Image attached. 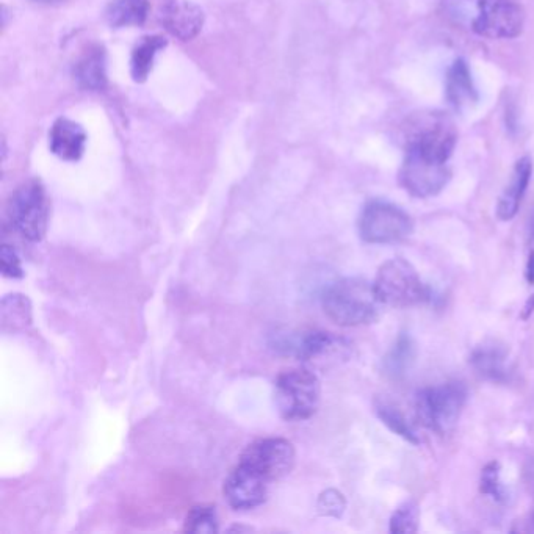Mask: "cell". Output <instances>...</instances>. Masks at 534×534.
<instances>
[{"mask_svg":"<svg viewBox=\"0 0 534 534\" xmlns=\"http://www.w3.org/2000/svg\"><path fill=\"white\" fill-rule=\"evenodd\" d=\"M323 311L326 317L343 328L370 325L379 317L375 287L362 278H345L332 282L323 292Z\"/></svg>","mask_w":534,"mask_h":534,"instance_id":"cell-1","label":"cell"},{"mask_svg":"<svg viewBox=\"0 0 534 534\" xmlns=\"http://www.w3.org/2000/svg\"><path fill=\"white\" fill-rule=\"evenodd\" d=\"M322 386L317 375L307 369H293L276 379V408L287 422H303L317 414Z\"/></svg>","mask_w":534,"mask_h":534,"instance_id":"cell-2","label":"cell"},{"mask_svg":"<svg viewBox=\"0 0 534 534\" xmlns=\"http://www.w3.org/2000/svg\"><path fill=\"white\" fill-rule=\"evenodd\" d=\"M467 387L459 381L420 390L415 401L420 423L434 433H450L466 406Z\"/></svg>","mask_w":534,"mask_h":534,"instance_id":"cell-3","label":"cell"},{"mask_svg":"<svg viewBox=\"0 0 534 534\" xmlns=\"http://www.w3.org/2000/svg\"><path fill=\"white\" fill-rule=\"evenodd\" d=\"M376 296L384 306L409 307L430 300L431 292L408 260L390 259L379 267L375 282Z\"/></svg>","mask_w":534,"mask_h":534,"instance_id":"cell-4","label":"cell"},{"mask_svg":"<svg viewBox=\"0 0 534 534\" xmlns=\"http://www.w3.org/2000/svg\"><path fill=\"white\" fill-rule=\"evenodd\" d=\"M7 217L11 228L29 242L44 239L49 226V198L40 181L24 182L16 188L7 204Z\"/></svg>","mask_w":534,"mask_h":534,"instance_id":"cell-5","label":"cell"},{"mask_svg":"<svg viewBox=\"0 0 534 534\" xmlns=\"http://www.w3.org/2000/svg\"><path fill=\"white\" fill-rule=\"evenodd\" d=\"M455 126L444 113L417 116L406 129V151L417 152L426 159L448 163L455 151Z\"/></svg>","mask_w":534,"mask_h":534,"instance_id":"cell-6","label":"cell"},{"mask_svg":"<svg viewBox=\"0 0 534 534\" xmlns=\"http://www.w3.org/2000/svg\"><path fill=\"white\" fill-rule=\"evenodd\" d=\"M359 235L372 245H387L405 240L414 223L405 210L386 201H372L362 210L358 221Z\"/></svg>","mask_w":534,"mask_h":534,"instance_id":"cell-7","label":"cell"},{"mask_svg":"<svg viewBox=\"0 0 534 534\" xmlns=\"http://www.w3.org/2000/svg\"><path fill=\"white\" fill-rule=\"evenodd\" d=\"M525 26V11L517 0H478L473 30L492 40L519 37Z\"/></svg>","mask_w":534,"mask_h":534,"instance_id":"cell-8","label":"cell"},{"mask_svg":"<svg viewBox=\"0 0 534 534\" xmlns=\"http://www.w3.org/2000/svg\"><path fill=\"white\" fill-rule=\"evenodd\" d=\"M452 171L447 163L426 159L417 152L406 151L401 165L400 185L414 198H433L447 187Z\"/></svg>","mask_w":534,"mask_h":534,"instance_id":"cell-9","label":"cell"},{"mask_svg":"<svg viewBox=\"0 0 534 534\" xmlns=\"http://www.w3.org/2000/svg\"><path fill=\"white\" fill-rule=\"evenodd\" d=\"M296 453L292 442L281 437H267L245 448L240 461L259 472L268 481L286 477L295 467Z\"/></svg>","mask_w":534,"mask_h":534,"instance_id":"cell-10","label":"cell"},{"mask_svg":"<svg viewBox=\"0 0 534 534\" xmlns=\"http://www.w3.org/2000/svg\"><path fill=\"white\" fill-rule=\"evenodd\" d=\"M268 483L270 481L259 472L239 462L224 480V498L237 511L257 508L267 500Z\"/></svg>","mask_w":534,"mask_h":534,"instance_id":"cell-11","label":"cell"},{"mask_svg":"<svg viewBox=\"0 0 534 534\" xmlns=\"http://www.w3.org/2000/svg\"><path fill=\"white\" fill-rule=\"evenodd\" d=\"M342 343L343 340L332 336L331 332L309 329V331L303 332L276 334L273 347L279 353L290 354L300 361L309 362L334 353L343 347Z\"/></svg>","mask_w":534,"mask_h":534,"instance_id":"cell-12","label":"cell"},{"mask_svg":"<svg viewBox=\"0 0 534 534\" xmlns=\"http://www.w3.org/2000/svg\"><path fill=\"white\" fill-rule=\"evenodd\" d=\"M162 24L181 41H192L203 30L204 11L190 0H168L162 8Z\"/></svg>","mask_w":534,"mask_h":534,"instance_id":"cell-13","label":"cell"},{"mask_svg":"<svg viewBox=\"0 0 534 534\" xmlns=\"http://www.w3.org/2000/svg\"><path fill=\"white\" fill-rule=\"evenodd\" d=\"M85 146H87V132L80 124L68 118H58L52 124L49 132V148L58 159L77 162L82 159Z\"/></svg>","mask_w":534,"mask_h":534,"instance_id":"cell-14","label":"cell"},{"mask_svg":"<svg viewBox=\"0 0 534 534\" xmlns=\"http://www.w3.org/2000/svg\"><path fill=\"white\" fill-rule=\"evenodd\" d=\"M533 176V162L530 157H522L514 166L513 176L508 187L502 193L497 203V218L502 221H511L519 212L520 204L524 201L528 185Z\"/></svg>","mask_w":534,"mask_h":534,"instance_id":"cell-15","label":"cell"},{"mask_svg":"<svg viewBox=\"0 0 534 534\" xmlns=\"http://www.w3.org/2000/svg\"><path fill=\"white\" fill-rule=\"evenodd\" d=\"M74 79L83 90L102 91L107 87V55L104 47L91 44L74 65Z\"/></svg>","mask_w":534,"mask_h":534,"instance_id":"cell-16","label":"cell"},{"mask_svg":"<svg viewBox=\"0 0 534 534\" xmlns=\"http://www.w3.org/2000/svg\"><path fill=\"white\" fill-rule=\"evenodd\" d=\"M470 364L481 378L492 383H506L509 379L508 350L498 343H483L470 356Z\"/></svg>","mask_w":534,"mask_h":534,"instance_id":"cell-17","label":"cell"},{"mask_svg":"<svg viewBox=\"0 0 534 534\" xmlns=\"http://www.w3.org/2000/svg\"><path fill=\"white\" fill-rule=\"evenodd\" d=\"M445 91H447L448 102L459 112L470 105L477 104L478 91L473 83L469 66L462 58H458L448 69Z\"/></svg>","mask_w":534,"mask_h":534,"instance_id":"cell-18","label":"cell"},{"mask_svg":"<svg viewBox=\"0 0 534 534\" xmlns=\"http://www.w3.org/2000/svg\"><path fill=\"white\" fill-rule=\"evenodd\" d=\"M417 358V345L406 332H401L389 353L384 356L383 369L392 379L405 378L411 372Z\"/></svg>","mask_w":534,"mask_h":534,"instance_id":"cell-19","label":"cell"},{"mask_svg":"<svg viewBox=\"0 0 534 534\" xmlns=\"http://www.w3.org/2000/svg\"><path fill=\"white\" fill-rule=\"evenodd\" d=\"M149 0H112L105 18L113 29L123 27H138L148 19Z\"/></svg>","mask_w":534,"mask_h":534,"instance_id":"cell-20","label":"cell"},{"mask_svg":"<svg viewBox=\"0 0 534 534\" xmlns=\"http://www.w3.org/2000/svg\"><path fill=\"white\" fill-rule=\"evenodd\" d=\"M166 47V40L162 37H145L135 46L130 57V74L135 82L141 83L151 74L157 54Z\"/></svg>","mask_w":534,"mask_h":534,"instance_id":"cell-21","label":"cell"},{"mask_svg":"<svg viewBox=\"0 0 534 534\" xmlns=\"http://www.w3.org/2000/svg\"><path fill=\"white\" fill-rule=\"evenodd\" d=\"M375 412L378 415V419L389 428L392 433L400 436L401 439H405L409 444L419 445L420 437L417 431L414 430V426L406 419V415L403 414L398 406H395L392 401L387 398H376L375 400Z\"/></svg>","mask_w":534,"mask_h":534,"instance_id":"cell-22","label":"cell"},{"mask_svg":"<svg viewBox=\"0 0 534 534\" xmlns=\"http://www.w3.org/2000/svg\"><path fill=\"white\" fill-rule=\"evenodd\" d=\"M217 508L212 505L193 506L185 517L184 531L195 534H213L220 530Z\"/></svg>","mask_w":534,"mask_h":534,"instance_id":"cell-23","label":"cell"},{"mask_svg":"<svg viewBox=\"0 0 534 534\" xmlns=\"http://www.w3.org/2000/svg\"><path fill=\"white\" fill-rule=\"evenodd\" d=\"M420 509L414 500H408L395 509L390 517L389 531L392 534H414L419 531Z\"/></svg>","mask_w":534,"mask_h":534,"instance_id":"cell-24","label":"cell"},{"mask_svg":"<svg viewBox=\"0 0 534 534\" xmlns=\"http://www.w3.org/2000/svg\"><path fill=\"white\" fill-rule=\"evenodd\" d=\"M500 462L491 461L481 470L480 491L481 494L489 495L497 503H505L508 500V492L500 480Z\"/></svg>","mask_w":534,"mask_h":534,"instance_id":"cell-25","label":"cell"},{"mask_svg":"<svg viewBox=\"0 0 534 534\" xmlns=\"http://www.w3.org/2000/svg\"><path fill=\"white\" fill-rule=\"evenodd\" d=\"M347 508V500L336 489H328L318 498V509L323 516L342 517Z\"/></svg>","mask_w":534,"mask_h":534,"instance_id":"cell-26","label":"cell"},{"mask_svg":"<svg viewBox=\"0 0 534 534\" xmlns=\"http://www.w3.org/2000/svg\"><path fill=\"white\" fill-rule=\"evenodd\" d=\"M0 264H2V275L5 278L19 279L24 276L21 259H19L16 249L10 245H2L0 248Z\"/></svg>","mask_w":534,"mask_h":534,"instance_id":"cell-27","label":"cell"},{"mask_svg":"<svg viewBox=\"0 0 534 534\" xmlns=\"http://www.w3.org/2000/svg\"><path fill=\"white\" fill-rule=\"evenodd\" d=\"M525 278H527L528 284L534 286V248L530 251V256L527 260V268H525Z\"/></svg>","mask_w":534,"mask_h":534,"instance_id":"cell-28","label":"cell"},{"mask_svg":"<svg viewBox=\"0 0 534 534\" xmlns=\"http://www.w3.org/2000/svg\"><path fill=\"white\" fill-rule=\"evenodd\" d=\"M534 314V293L533 295L528 298L527 303H525L524 309H522V314H520V318L524 320V322H527V320H530L531 315Z\"/></svg>","mask_w":534,"mask_h":534,"instance_id":"cell-29","label":"cell"},{"mask_svg":"<svg viewBox=\"0 0 534 534\" xmlns=\"http://www.w3.org/2000/svg\"><path fill=\"white\" fill-rule=\"evenodd\" d=\"M528 239L534 245V209L531 212L530 223H528Z\"/></svg>","mask_w":534,"mask_h":534,"instance_id":"cell-30","label":"cell"},{"mask_svg":"<svg viewBox=\"0 0 534 534\" xmlns=\"http://www.w3.org/2000/svg\"><path fill=\"white\" fill-rule=\"evenodd\" d=\"M37 2H43V4H54V2H62V0H37Z\"/></svg>","mask_w":534,"mask_h":534,"instance_id":"cell-31","label":"cell"},{"mask_svg":"<svg viewBox=\"0 0 534 534\" xmlns=\"http://www.w3.org/2000/svg\"><path fill=\"white\" fill-rule=\"evenodd\" d=\"M533 524H534V511H533Z\"/></svg>","mask_w":534,"mask_h":534,"instance_id":"cell-32","label":"cell"}]
</instances>
